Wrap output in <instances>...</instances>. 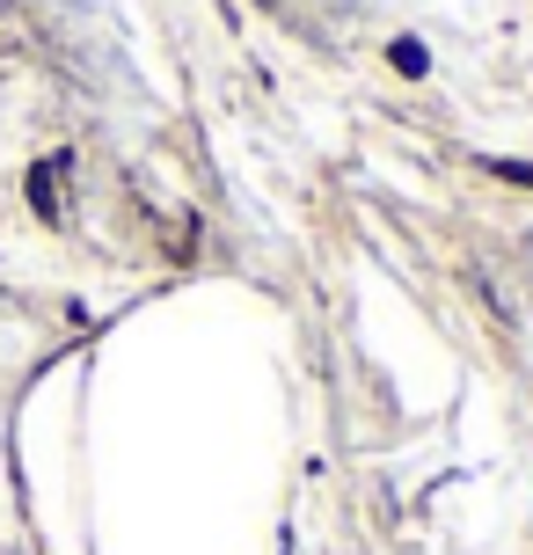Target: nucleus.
I'll return each mask as SVG.
<instances>
[{
	"mask_svg": "<svg viewBox=\"0 0 533 555\" xmlns=\"http://www.w3.org/2000/svg\"><path fill=\"white\" fill-rule=\"evenodd\" d=\"M388 66H394V74H410V81H424V74H431V52H424L417 37H394V44H388Z\"/></svg>",
	"mask_w": 533,
	"mask_h": 555,
	"instance_id": "2",
	"label": "nucleus"
},
{
	"mask_svg": "<svg viewBox=\"0 0 533 555\" xmlns=\"http://www.w3.org/2000/svg\"><path fill=\"white\" fill-rule=\"evenodd\" d=\"M58 168H66V154L29 168V205H37V220H58Z\"/></svg>",
	"mask_w": 533,
	"mask_h": 555,
	"instance_id": "1",
	"label": "nucleus"
},
{
	"mask_svg": "<svg viewBox=\"0 0 533 555\" xmlns=\"http://www.w3.org/2000/svg\"><path fill=\"white\" fill-rule=\"evenodd\" d=\"M497 183H519V191H533V162H482Z\"/></svg>",
	"mask_w": 533,
	"mask_h": 555,
	"instance_id": "3",
	"label": "nucleus"
}]
</instances>
